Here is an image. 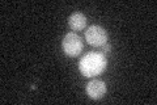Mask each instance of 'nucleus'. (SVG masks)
<instances>
[{"label":"nucleus","instance_id":"1","mask_svg":"<svg viewBox=\"0 0 157 105\" xmlns=\"http://www.w3.org/2000/svg\"><path fill=\"white\" fill-rule=\"evenodd\" d=\"M106 64H107V61L104 54L92 51L81 58L80 63H78V70H80V72L84 76L93 78L104 72L106 68Z\"/></svg>","mask_w":157,"mask_h":105},{"label":"nucleus","instance_id":"2","mask_svg":"<svg viewBox=\"0 0 157 105\" xmlns=\"http://www.w3.org/2000/svg\"><path fill=\"white\" fill-rule=\"evenodd\" d=\"M63 51L68 57H77L82 50V41L76 33H68L63 38L62 42Z\"/></svg>","mask_w":157,"mask_h":105},{"label":"nucleus","instance_id":"3","mask_svg":"<svg viewBox=\"0 0 157 105\" xmlns=\"http://www.w3.org/2000/svg\"><path fill=\"white\" fill-rule=\"evenodd\" d=\"M85 38L89 45L96 47H102L105 43H107V33L104 28L98 25H92L85 32Z\"/></svg>","mask_w":157,"mask_h":105},{"label":"nucleus","instance_id":"4","mask_svg":"<svg viewBox=\"0 0 157 105\" xmlns=\"http://www.w3.org/2000/svg\"><path fill=\"white\" fill-rule=\"evenodd\" d=\"M86 93H88V96L93 100H100V99L104 97V95L106 93V84L102 80L94 79V80L88 83Z\"/></svg>","mask_w":157,"mask_h":105},{"label":"nucleus","instance_id":"5","mask_svg":"<svg viewBox=\"0 0 157 105\" xmlns=\"http://www.w3.org/2000/svg\"><path fill=\"white\" fill-rule=\"evenodd\" d=\"M68 25L72 30H82L86 25V17L81 12H75L68 18Z\"/></svg>","mask_w":157,"mask_h":105},{"label":"nucleus","instance_id":"6","mask_svg":"<svg viewBox=\"0 0 157 105\" xmlns=\"http://www.w3.org/2000/svg\"><path fill=\"white\" fill-rule=\"evenodd\" d=\"M111 51V45L110 43H105L102 46V53H110Z\"/></svg>","mask_w":157,"mask_h":105}]
</instances>
